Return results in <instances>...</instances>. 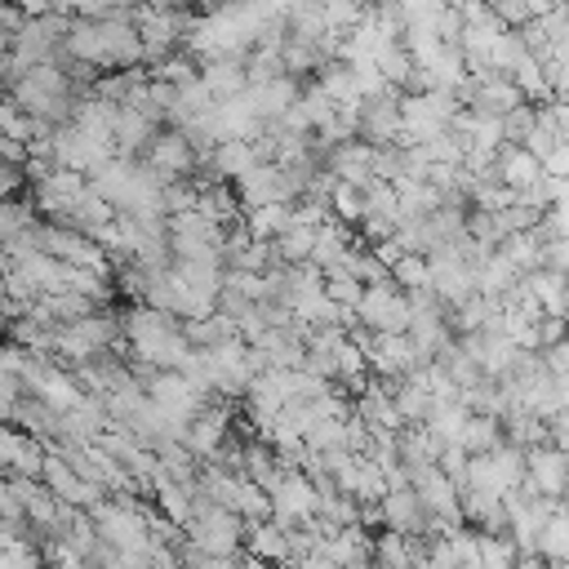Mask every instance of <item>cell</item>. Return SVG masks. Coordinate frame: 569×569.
I'll return each mask as SVG.
<instances>
[{
	"mask_svg": "<svg viewBox=\"0 0 569 569\" xmlns=\"http://www.w3.org/2000/svg\"><path fill=\"white\" fill-rule=\"evenodd\" d=\"M191 502H196V516H191V525L182 529L187 542L200 547L204 556H240V542H244L249 525H244L236 511L209 502V498L196 493V489H191Z\"/></svg>",
	"mask_w": 569,
	"mask_h": 569,
	"instance_id": "cell-1",
	"label": "cell"
},
{
	"mask_svg": "<svg viewBox=\"0 0 569 569\" xmlns=\"http://www.w3.org/2000/svg\"><path fill=\"white\" fill-rule=\"evenodd\" d=\"M520 480H525V449H516L507 440L489 453H471V462H467V489L507 498L511 489H520Z\"/></svg>",
	"mask_w": 569,
	"mask_h": 569,
	"instance_id": "cell-2",
	"label": "cell"
},
{
	"mask_svg": "<svg viewBox=\"0 0 569 569\" xmlns=\"http://www.w3.org/2000/svg\"><path fill=\"white\" fill-rule=\"evenodd\" d=\"M409 320H413V307H409L405 289H396L391 280L365 284V298L356 307V325H365L369 333H409Z\"/></svg>",
	"mask_w": 569,
	"mask_h": 569,
	"instance_id": "cell-3",
	"label": "cell"
},
{
	"mask_svg": "<svg viewBox=\"0 0 569 569\" xmlns=\"http://www.w3.org/2000/svg\"><path fill=\"white\" fill-rule=\"evenodd\" d=\"M142 387H147V396H151L169 418H178V422H196V418L209 409V396H204L187 373H178V369H151V373L142 378Z\"/></svg>",
	"mask_w": 569,
	"mask_h": 569,
	"instance_id": "cell-4",
	"label": "cell"
},
{
	"mask_svg": "<svg viewBox=\"0 0 569 569\" xmlns=\"http://www.w3.org/2000/svg\"><path fill=\"white\" fill-rule=\"evenodd\" d=\"M156 173H160V182L169 187V182H182V178H191L200 164H204V151L182 133V129H160L156 138H151V147H147V156H142Z\"/></svg>",
	"mask_w": 569,
	"mask_h": 569,
	"instance_id": "cell-5",
	"label": "cell"
},
{
	"mask_svg": "<svg viewBox=\"0 0 569 569\" xmlns=\"http://www.w3.org/2000/svg\"><path fill=\"white\" fill-rule=\"evenodd\" d=\"M520 493L560 502V498L569 493V453L556 449L551 440H547V445H533V449L525 453V480H520Z\"/></svg>",
	"mask_w": 569,
	"mask_h": 569,
	"instance_id": "cell-6",
	"label": "cell"
},
{
	"mask_svg": "<svg viewBox=\"0 0 569 569\" xmlns=\"http://www.w3.org/2000/svg\"><path fill=\"white\" fill-rule=\"evenodd\" d=\"M84 191H89V178L84 173H76V169H49L40 182H36V204L44 209V213H58V218H67L80 200H84Z\"/></svg>",
	"mask_w": 569,
	"mask_h": 569,
	"instance_id": "cell-7",
	"label": "cell"
},
{
	"mask_svg": "<svg viewBox=\"0 0 569 569\" xmlns=\"http://www.w3.org/2000/svg\"><path fill=\"white\" fill-rule=\"evenodd\" d=\"M382 525L387 529H396V533H445L436 520H431V511L422 507V498L413 493V489H391L387 498H382Z\"/></svg>",
	"mask_w": 569,
	"mask_h": 569,
	"instance_id": "cell-8",
	"label": "cell"
},
{
	"mask_svg": "<svg viewBox=\"0 0 569 569\" xmlns=\"http://www.w3.org/2000/svg\"><path fill=\"white\" fill-rule=\"evenodd\" d=\"M227 427H231V413H227V405L218 400H209V409L196 418V422H187V436H182V445L200 458V462H213L218 453H222V445H227Z\"/></svg>",
	"mask_w": 569,
	"mask_h": 569,
	"instance_id": "cell-9",
	"label": "cell"
},
{
	"mask_svg": "<svg viewBox=\"0 0 569 569\" xmlns=\"http://www.w3.org/2000/svg\"><path fill=\"white\" fill-rule=\"evenodd\" d=\"M204 164H209L213 178L240 182V178H244L253 164H262V160H258V151H253V138H227V142H218V147L204 151Z\"/></svg>",
	"mask_w": 569,
	"mask_h": 569,
	"instance_id": "cell-10",
	"label": "cell"
},
{
	"mask_svg": "<svg viewBox=\"0 0 569 569\" xmlns=\"http://www.w3.org/2000/svg\"><path fill=\"white\" fill-rule=\"evenodd\" d=\"M244 542H249V556H258V560H271V565H280V569L298 560V556H293V529H280L276 520L249 525Z\"/></svg>",
	"mask_w": 569,
	"mask_h": 569,
	"instance_id": "cell-11",
	"label": "cell"
},
{
	"mask_svg": "<svg viewBox=\"0 0 569 569\" xmlns=\"http://www.w3.org/2000/svg\"><path fill=\"white\" fill-rule=\"evenodd\" d=\"M542 178H547V169H542V160H538L533 151H525V147H502V151H498V182H502V187L529 191V187H538Z\"/></svg>",
	"mask_w": 569,
	"mask_h": 569,
	"instance_id": "cell-12",
	"label": "cell"
},
{
	"mask_svg": "<svg viewBox=\"0 0 569 569\" xmlns=\"http://www.w3.org/2000/svg\"><path fill=\"white\" fill-rule=\"evenodd\" d=\"M200 80H204V89H209L218 102L240 98V93L249 89V76H244V62H240V58H218V62H204Z\"/></svg>",
	"mask_w": 569,
	"mask_h": 569,
	"instance_id": "cell-13",
	"label": "cell"
},
{
	"mask_svg": "<svg viewBox=\"0 0 569 569\" xmlns=\"http://www.w3.org/2000/svg\"><path fill=\"white\" fill-rule=\"evenodd\" d=\"M311 249H316V227H302V222H293L284 236L271 240V258H276V267L311 262Z\"/></svg>",
	"mask_w": 569,
	"mask_h": 569,
	"instance_id": "cell-14",
	"label": "cell"
},
{
	"mask_svg": "<svg viewBox=\"0 0 569 569\" xmlns=\"http://www.w3.org/2000/svg\"><path fill=\"white\" fill-rule=\"evenodd\" d=\"M293 227V204H262V209H244V231L253 240H276Z\"/></svg>",
	"mask_w": 569,
	"mask_h": 569,
	"instance_id": "cell-15",
	"label": "cell"
},
{
	"mask_svg": "<svg viewBox=\"0 0 569 569\" xmlns=\"http://www.w3.org/2000/svg\"><path fill=\"white\" fill-rule=\"evenodd\" d=\"M467 418H471V409L462 405V400H445V405H436L431 409V418H427V427L445 440V445H462V431H467Z\"/></svg>",
	"mask_w": 569,
	"mask_h": 569,
	"instance_id": "cell-16",
	"label": "cell"
},
{
	"mask_svg": "<svg viewBox=\"0 0 569 569\" xmlns=\"http://www.w3.org/2000/svg\"><path fill=\"white\" fill-rule=\"evenodd\" d=\"M502 445V422L493 413H471L467 418V431H462V449L467 453H489Z\"/></svg>",
	"mask_w": 569,
	"mask_h": 569,
	"instance_id": "cell-17",
	"label": "cell"
},
{
	"mask_svg": "<svg viewBox=\"0 0 569 569\" xmlns=\"http://www.w3.org/2000/svg\"><path fill=\"white\" fill-rule=\"evenodd\" d=\"M316 89H320L325 98H333V102H360V93H356V76H351L347 62H325Z\"/></svg>",
	"mask_w": 569,
	"mask_h": 569,
	"instance_id": "cell-18",
	"label": "cell"
},
{
	"mask_svg": "<svg viewBox=\"0 0 569 569\" xmlns=\"http://www.w3.org/2000/svg\"><path fill=\"white\" fill-rule=\"evenodd\" d=\"M391 284L405 289V293L431 289V262H427V253H405V258L391 267Z\"/></svg>",
	"mask_w": 569,
	"mask_h": 569,
	"instance_id": "cell-19",
	"label": "cell"
},
{
	"mask_svg": "<svg viewBox=\"0 0 569 569\" xmlns=\"http://www.w3.org/2000/svg\"><path fill=\"white\" fill-rule=\"evenodd\" d=\"M329 213H333L342 227H360V222H365V213H369L365 191H356V187L338 182V187H333V196H329Z\"/></svg>",
	"mask_w": 569,
	"mask_h": 569,
	"instance_id": "cell-20",
	"label": "cell"
},
{
	"mask_svg": "<svg viewBox=\"0 0 569 569\" xmlns=\"http://www.w3.org/2000/svg\"><path fill=\"white\" fill-rule=\"evenodd\" d=\"M538 556H542L547 565L569 560V516L556 511V516L542 525V533H538Z\"/></svg>",
	"mask_w": 569,
	"mask_h": 569,
	"instance_id": "cell-21",
	"label": "cell"
},
{
	"mask_svg": "<svg viewBox=\"0 0 569 569\" xmlns=\"http://www.w3.org/2000/svg\"><path fill=\"white\" fill-rule=\"evenodd\" d=\"M325 293H329V302H338L342 311H356L360 298H365V284H360L356 276H347V271H325Z\"/></svg>",
	"mask_w": 569,
	"mask_h": 569,
	"instance_id": "cell-22",
	"label": "cell"
},
{
	"mask_svg": "<svg viewBox=\"0 0 569 569\" xmlns=\"http://www.w3.org/2000/svg\"><path fill=\"white\" fill-rule=\"evenodd\" d=\"M533 124H538V102H525V107H516L511 116H502L507 147H525V138L533 133Z\"/></svg>",
	"mask_w": 569,
	"mask_h": 569,
	"instance_id": "cell-23",
	"label": "cell"
},
{
	"mask_svg": "<svg viewBox=\"0 0 569 569\" xmlns=\"http://www.w3.org/2000/svg\"><path fill=\"white\" fill-rule=\"evenodd\" d=\"M467 462H471V453H467L462 445H445L436 467H440V471H445V476H449L458 489H467Z\"/></svg>",
	"mask_w": 569,
	"mask_h": 569,
	"instance_id": "cell-24",
	"label": "cell"
},
{
	"mask_svg": "<svg viewBox=\"0 0 569 569\" xmlns=\"http://www.w3.org/2000/svg\"><path fill=\"white\" fill-rule=\"evenodd\" d=\"M569 338V316H538V351Z\"/></svg>",
	"mask_w": 569,
	"mask_h": 569,
	"instance_id": "cell-25",
	"label": "cell"
},
{
	"mask_svg": "<svg viewBox=\"0 0 569 569\" xmlns=\"http://www.w3.org/2000/svg\"><path fill=\"white\" fill-rule=\"evenodd\" d=\"M0 569H44V560H40V556L18 538L13 547H4V551H0Z\"/></svg>",
	"mask_w": 569,
	"mask_h": 569,
	"instance_id": "cell-26",
	"label": "cell"
},
{
	"mask_svg": "<svg viewBox=\"0 0 569 569\" xmlns=\"http://www.w3.org/2000/svg\"><path fill=\"white\" fill-rule=\"evenodd\" d=\"M542 267L569 276V240H547V244H542Z\"/></svg>",
	"mask_w": 569,
	"mask_h": 569,
	"instance_id": "cell-27",
	"label": "cell"
},
{
	"mask_svg": "<svg viewBox=\"0 0 569 569\" xmlns=\"http://www.w3.org/2000/svg\"><path fill=\"white\" fill-rule=\"evenodd\" d=\"M547 431H551V445L569 453V405H565V409H556V413L547 418Z\"/></svg>",
	"mask_w": 569,
	"mask_h": 569,
	"instance_id": "cell-28",
	"label": "cell"
},
{
	"mask_svg": "<svg viewBox=\"0 0 569 569\" xmlns=\"http://www.w3.org/2000/svg\"><path fill=\"white\" fill-rule=\"evenodd\" d=\"M542 360H547V369H551L556 378H569V338H565V342H556V347H547V351H542Z\"/></svg>",
	"mask_w": 569,
	"mask_h": 569,
	"instance_id": "cell-29",
	"label": "cell"
},
{
	"mask_svg": "<svg viewBox=\"0 0 569 569\" xmlns=\"http://www.w3.org/2000/svg\"><path fill=\"white\" fill-rule=\"evenodd\" d=\"M13 9H18L22 18H44V13L58 9V0H13Z\"/></svg>",
	"mask_w": 569,
	"mask_h": 569,
	"instance_id": "cell-30",
	"label": "cell"
},
{
	"mask_svg": "<svg viewBox=\"0 0 569 569\" xmlns=\"http://www.w3.org/2000/svg\"><path fill=\"white\" fill-rule=\"evenodd\" d=\"M240 569H280L271 560H258V556H240Z\"/></svg>",
	"mask_w": 569,
	"mask_h": 569,
	"instance_id": "cell-31",
	"label": "cell"
},
{
	"mask_svg": "<svg viewBox=\"0 0 569 569\" xmlns=\"http://www.w3.org/2000/svg\"><path fill=\"white\" fill-rule=\"evenodd\" d=\"M9 44H13V36H9V31H4V27H0V58H4V53H9Z\"/></svg>",
	"mask_w": 569,
	"mask_h": 569,
	"instance_id": "cell-32",
	"label": "cell"
},
{
	"mask_svg": "<svg viewBox=\"0 0 569 569\" xmlns=\"http://www.w3.org/2000/svg\"><path fill=\"white\" fill-rule=\"evenodd\" d=\"M556 511H560V516H569V493H565V498L556 502Z\"/></svg>",
	"mask_w": 569,
	"mask_h": 569,
	"instance_id": "cell-33",
	"label": "cell"
},
{
	"mask_svg": "<svg viewBox=\"0 0 569 569\" xmlns=\"http://www.w3.org/2000/svg\"><path fill=\"white\" fill-rule=\"evenodd\" d=\"M480 4H485V9H498V4H507V0H480Z\"/></svg>",
	"mask_w": 569,
	"mask_h": 569,
	"instance_id": "cell-34",
	"label": "cell"
},
{
	"mask_svg": "<svg viewBox=\"0 0 569 569\" xmlns=\"http://www.w3.org/2000/svg\"><path fill=\"white\" fill-rule=\"evenodd\" d=\"M547 569H569V560H556V565H547Z\"/></svg>",
	"mask_w": 569,
	"mask_h": 569,
	"instance_id": "cell-35",
	"label": "cell"
}]
</instances>
